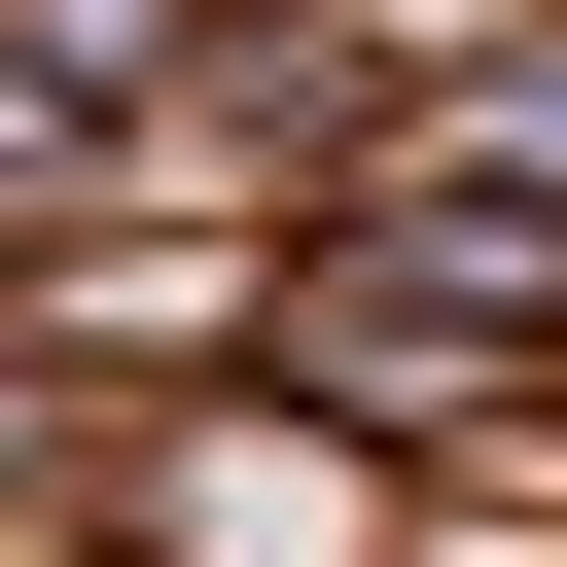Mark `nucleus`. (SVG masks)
Segmentation results:
<instances>
[{
    "mask_svg": "<svg viewBox=\"0 0 567 567\" xmlns=\"http://www.w3.org/2000/svg\"><path fill=\"white\" fill-rule=\"evenodd\" d=\"M425 567H496V532H425Z\"/></svg>",
    "mask_w": 567,
    "mask_h": 567,
    "instance_id": "1",
    "label": "nucleus"
}]
</instances>
